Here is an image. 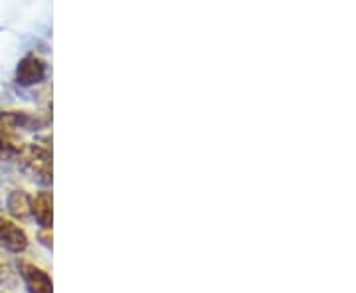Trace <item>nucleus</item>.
<instances>
[{
	"mask_svg": "<svg viewBox=\"0 0 356 293\" xmlns=\"http://www.w3.org/2000/svg\"><path fill=\"white\" fill-rule=\"evenodd\" d=\"M18 161L24 171L38 177L40 182L50 184L51 182V149L48 145H24L22 153L18 155Z\"/></svg>",
	"mask_w": 356,
	"mask_h": 293,
	"instance_id": "nucleus-1",
	"label": "nucleus"
},
{
	"mask_svg": "<svg viewBox=\"0 0 356 293\" xmlns=\"http://www.w3.org/2000/svg\"><path fill=\"white\" fill-rule=\"evenodd\" d=\"M48 76V65L46 62L36 56V54H26L24 58L16 65V74H14V81L20 88H32L38 86Z\"/></svg>",
	"mask_w": 356,
	"mask_h": 293,
	"instance_id": "nucleus-2",
	"label": "nucleus"
},
{
	"mask_svg": "<svg viewBox=\"0 0 356 293\" xmlns=\"http://www.w3.org/2000/svg\"><path fill=\"white\" fill-rule=\"evenodd\" d=\"M18 271L24 280L28 293H54L51 276L44 268H40L28 260H22V262H18Z\"/></svg>",
	"mask_w": 356,
	"mask_h": 293,
	"instance_id": "nucleus-3",
	"label": "nucleus"
},
{
	"mask_svg": "<svg viewBox=\"0 0 356 293\" xmlns=\"http://www.w3.org/2000/svg\"><path fill=\"white\" fill-rule=\"evenodd\" d=\"M0 246L13 254H22L28 250V234L14 220L0 214Z\"/></svg>",
	"mask_w": 356,
	"mask_h": 293,
	"instance_id": "nucleus-4",
	"label": "nucleus"
},
{
	"mask_svg": "<svg viewBox=\"0 0 356 293\" xmlns=\"http://www.w3.org/2000/svg\"><path fill=\"white\" fill-rule=\"evenodd\" d=\"M46 119H40L38 115L30 111H18V109H0V129L14 131L16 129H36L44 125Z\"/></svg>",
	"mask_w": 356,
	"mask_h": 293,
	"instance_id": "nucleus-5",
	"label": "nucleus"
},
{
	"mask_svg": "<svg viewBox=\"0 0 356 293\" xmlns=\"http://www.w3.org/2000/svg\"><path fill=\"white\" fill-rule=\"evenodd\" d=\"M30 216L36 218V222H38L42 230H51V220H54V198H51V192L42 191L36 196H32Z\"/></svg>",
	"mask_w": 356,
	"mask_h": 293,
	"instance_id": "nucleus-6",
	"label": "nucleus"
},
{
	"mask_svg": "<svg viewBox=\"0 0 356 293\" xmlns=\"http://www.w3.org/2000/svg\"><path fill=\"white\" fill-rule=\"evenodd\" d=\"M24 143L14 131L0 129V161H8V159H18V155L22 153Z\"/></svg>",
	"mask_w": 356,
	"mask_h": 293,
	"instance_id": "nucleus-7",
	"label": "nucleus"
},
{
	"mask_svg": "<svg viewBox=\"0 0 356 293\" xmlns=\"http://www.w3.org/2000/svg\"><path fill=\"white\" fill-rule=\"evenodd\" d=\"M30 203H32V196L26 191H22V189L13 191L8 194V198H6L8 212H10L14 218H20V220H24V218L30 216Z\"/></svg>",
	"mask_w": 356,
	"mask_h": 293,
	"instance_id": "nucleus-8",
	"label": "nucleus"
},
{
	"mask_svg": "<svg viewBox=\"0 0 356 293\" xmlns=\"http://www.w3.org/2000/svg\"><path fill=\"white\" fill-rule=\"evenodd\" d=\"M40 242L46 248H51V230H40Z\"/></svg>",
	"mask_w": 356,
	"mask_h": 293,
	"instance_id": "nucleus-9",
	"label": "nucleus"
}]
</instances>
